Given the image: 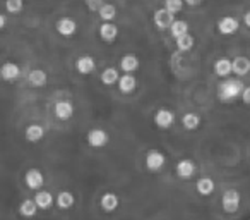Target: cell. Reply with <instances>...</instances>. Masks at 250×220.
I'll return each instance as SVG.
<instances>
[{"mask_svg":"<svg viewBox=\"0 0 250 220\" xmlns=\"http://www.w3.org/2000/svg\"><path fill=\"white\" fill-rule=\"evenodd\" d=\"M243 90H245V84L240 79H225L218 86V98L225 103H229L236 98H242Z\"/></svg>","mask_w":250,"mask_h":220,"instance_id":"obj_1","label":"cell"},{"mask_svg":"<svg viewBox=\"0 0 250 220\" xmlns=\"http://www.w3.org/2000/svg\"><path fill=\"white\" fill-rule=\"evenodd\" d=\"M221 206L226 213H235L240 208V193L236 189H228L221 198Z\"/></svg>","mask_w":250,"mask_h":220,"instance_id":"obj_2","label":"cell"},{"mask_svg":"<svg viewBox=\"0 0 250 220\" xmlns=\"http://www.w3.org/2000/svg\"><path fill=\"white\" fill-rule=\"evenodd\" d=\"M167 164V157H165L161 151L158 150H151L146 155V167L151 172H158L163 169V165Z\"/></svg>","mask_w":250,"mask_h":220,"instance_id":"obj_3","label":"cell"},{"mask_svg":"<svg viewBox=\"0 0 250 220\" xmlns=\"http://www.w3.org/2000/svg\"><path fill=\"white\" fill-rule=\"evenodd\" d=\"M108 141H110V136H108V133L104 129H91L89 133H87V143H89V147L93 148H103L108 145Z\"/></svg>","mask_w":250,"mask_h":220,"instance_id":"obj_4","label":"cell"},{"mask_svg":"<svg viewBox=\"0 0 250 220\" xmlns=\"http://www.w3.org/2000/svg\"><path fill=\"white\" fill-rule=\"evenodd\" d=\"M154 124H156L160 129H170L175 124V114L168 108H160L154 116Z\"/></svg>","mask_w":250,"mask_h":220,"instance_id":"obj_5","label":"cell"},{"mask_svg":"<svg viewBox=\"0 0 250 220\" xmlns=\"http://www.w3.org/2000/svg\"><path fill=\"white\" fill-rule=\"evenodd\" d=\"M175 23V14L170 12L168 9H158L154 12V24L160 29H170V26Z\"/></svg>","mask_w":250,"mask_h":220,"instance_id":"obj_6","label":"cell"},{"mask_svg":"<svg viewBox=\"0 0 250 220\" xmlns=\"http://www.w3.org/2000/svg\"><path fill=\"white\" fill-rule=\"evenodd\" d=\"M240 28V23L233 16H225L218 21V31L221 35H235Z\"/></svg>","mask_w":250,"mask_h":220,"instance_id":"obj_7","label":"cell"},{"mask_svg":"<svg viewBox=\"0 0 250 220\" xmlns=\"http://www.w3.org/2000/svg\"><path fill=\"white\" fill-rule=\"evenodd\" d=\"M53 112H55L57 119L69 121L70 117L74 116V105L67 100H60V101H57L55 107H53Z\"/></svg>","mask_w":250,"mask_h":220,"instance_id":"obj_8","label":"cell"},{"mask_svg":"<svg viewBox=\"0 0 250 220\" xmlns=\"http://www.w3.org/2000/svg\"><path fill=\"white\" fill-rule=\"evenodd\" d=\"M24 181L29 189H42V186L45 184V177L38 169H29L24 175Z\"/></svg>","mask_w":250,"mask_h":220,"instance_id":"obj_9","label":"cell"},{"mask_svg":"<svg viewBox=\"0 0 250 220\" xmlns=\"http://www.w3.org/2000/svg\"><path fill=\"white\" fill-rule=\"evenodd\" d=\"M100 36L103 42L113 43L118 36V28L111 21H104L103 24L100 26Z\"/></svg>","mask_w":250,"mask_h":220,"instance_id":"obj_10","label":"cell"},{"mask_svg":"<svg viewBox=\"0 0 250 220\" xmlns=\"http://www.w3.org/2000/svg\"><path fill=\"white\" fill-rule=\"evenodd\" d=\"M177 175L180 179H190V177H194V174H195V164L192 160H188V158H184V160H180L178 162V165H177Z\"/></svg>","mask_w":250,"mask_h":220,"instance_id":"obj_11","label":"cell"},{"mask_svg":"<svg viewBox=\"0 0 250 220\" xmlns=\"http://www.w3.org/2000/svg\"><path fill=\"white\" fill-rule=\"evenodd\" d=\"M137 88V79L132 76V73H125L124 76H120L118 79V90L124 95H129L132 91H136Z\"/></svg>","mask_w":250,"mask_h":220,"instance_id":"obj_12","label":"cell"},{"mask_svg":"<svg viewBox=\"0 0 250 220\" xmlns=\"http://www.w3.org/2000/svg\"><path fill=\"white\" fill-rule=\"evenodd\" d=\"M76 69L79 74L86 76V74H91L94 69H96V62L91 55H81L79 59L76 60Z\"/></svg>","mask_w":250,"mask_h":220,"instance_id":"obj_13","label":"cell"},{"mask_svg":"<svg viewBox=\"0 0 250 220\" xmlns=\"http://www.w3.org/2000/svg\"><path fill=\"white\" fill-rule=\"evenodd\" d=\"M57 31L62 36H72L77 31V23L72 18H62L57 21Z\"/></svg>","mask_w":250,"mask_h":220,"instance_id":"obj_14","label":"cell"},{"mask_svg":"<svg viewBox=\"0 0 250 220\" xmlns=\"http://www.w3.org/2000/svg\"><path fill=\"white\" fill-rule=\"evenodd\" d=\"M118 203H120V199H118V196L115 195V193H104V195L101 196L100 205H101V208H103V212L111 213L118 208Z\"/></svg>","mask_w":250,"mask_h":220,"instance_id":"obj_15","label":"cell"},{"mask_svg":"<svg viewBox=\"0 0 250 220\" xmlns=\"http://www.w3.org/2000/svg\"><path fill=\"white\" fill-rule=\"evenodd\" d=\"M139 66H141L139 59H137V55H134V53H127V55H124L120 60V69L124 71V73H136V71L139 69Z\"/></svg>","mask_w":250,"mask_h":220,"instance_id":"obj_16","label":"cell"},{"mask_svg":"<svg viewBox=\"0 0 250 220\" xmlns=\"http://www.w3.org/2000/svg\"><path fill=\"white\" fill-rule=\"evenodd\" d=\"M233 73L236 74V76H247V74L250 73V59H247V57L243 55H238L233 59Z\"/></svg>","mask_w":250,"mask_h":220,"instance_id":"obj_17","label":"cell"},{"mask_svg":"<svg viewBox=\"0 0 250 220\" xmlns=\"http://www.w3.org/2000/svg\"><path fill=\"white\" fill-rule=\"evenodd\" d=\"M0 74H2V79L5 81H16L21 74V69H19L18 64L14 62H5L0 69Z\"/></svg>","mask_w":250,"mask_h":220,"instance_id":"obj_18","label":"cell"},{"mask_svg":"<svg viewBox=\"0 0 250 220\" xmlns=\"http://www.w3.org/2000/svg\"><path fill=\"white\" fill-rule=\"evenodd\" d=\"M214 73L219 77H228L233 73V62L229 59H218L214 62Z\"/></svg>","mask_w":250,"mask_h":220,"instance_id":"obj_19","label":"cell"},{"mask_svg":"<svg viewBox=\"0 0 250 220\" xmlns=\"http://www.w3.org/2000/svg\"><path fill=\"white\" fill-rule=\"evenodd\" d=\"M24 136H26V140L31 141V143H38V141H42L43 136H45V129H43L40 124H31V126L26 127Z\"/></svg>","mask_w":250,"mask_h":220,"instance_id":"obj_20","label":"cell"},{"mask_svg":"<svg viewBox=\"0 0 250 220\" xmlns=\"http://www.w3.org/2000/svg\"><path fill=\"white\" fill-rule=\"evenodd\" d=\"M46 79H48V76H46V73L43 69H33L31 73L28 74V81L31 86L35 88H42L46 84Z\"/></svg>","mask_w":250,"mask_h":220,"instance_id":"obj_21","label":"cell"},{"mask_svg":"<svg viewBox=\"0 0 250 220\" xmlns=\"http://www.w3.org/2000/svg\"><path fill=\"white\" fill-rule=\"evenodd\" d=\"M40 210L38 203L35 201V199H24V201L21 203V206H19V213H21L22 217H26V219H31V217L36 215V212Z\"/></svg>","mask_w":250,"mask_h":220,"instance_id":"obj_22","label":"cell"},{"mask_svg":"<svg viewBox=\"0 0 250 220\" xmlns=\"http://www.w3.org/2000/svg\"><path fill=\"white\" fill-rule=\"evenodd\" d=\"M195 188H197V193H199V195L209 196V195H212V193H214L216 184H214V181H212L211 177H202V179H199V181H197Z\"/></svg>","mask_w":250,"mask_h":220,"instance_id":"obj_23","label":"cell"},{"mask_svg":"<svg viewBox=\"0 0 250 220\" xmlns=\"http://www.w3.org/2000/svg\"><path fill=\"white\" fill-rule=\"evenodd\" d=\"M118 79H120V74H118V69L115 67H108L101 73V83L106 84V86H113V84H118Z\"/></svg>","mask_w":250,"mask_h":220,"instance_id":"obj_24","label":"cell"},{"mask_svg":"<svg viewBox=\"0 0 250 220\" xmlns=\"http://www.w3.org/2000/svg\"><path fill=\"white\" fill-rule=\"evenodd\" d=\"M74 203H76V198H74V195L69 191H62V193H59V196H57V206H59L60 210L72 208Z\"/></svg>","mask_w":250,"mask_h":220,"instance_id":"obj_25","label":"cell"},{"mask_svg":"<svg viewBox=\"0 0 250 220\" xmlns=\"http://www.w3.org/2000/svg\"><path fill=\"white\" fill-rule=\"evenodd\" d=\"M170 35L173 36L175 40L178 38V36H184L188 33V23L187 21H182V19H175V23L170 26Z\"/></svg>","mask_w":250,"mask_h":220,"instance_id":"obj_26","label":"cell"},{"mask_svg":"<svg viewBox=\"0 0 250 220\" xmlns=\"http://www.w3.org/2000/svg\"><path fill=\"white\" fill-rule=\"evenodd\" d=\"M182 124H184V127L187 131H195L199 126H201V117L194 112H188L182 117Z\"/></svg>","mask_w":250,"mask_h":220,"instance_id":"obj_27","label":"cell"},{"mask_svg":"<svg viewBox=\"0 0 250 220\" xmlns=\"http://www.w3.org/2000/svg\"><path fill=\"white\" fill-rule=\"evenodd\" d=\"M35 201L38 203V206L42 210H48L50 206L53 205V196H52V193H48V191H40V193H36Z\"/></svg>","mask_w":250,"mask_h":220,"instance_id":"obj_28","label":"cell"},{"mask_svg":"<svg viewBox=\"0 0 250 220\" xmlns=\"http://www.w3.org/2000/svg\"><path fill=\"white\" fill-rule=\"evenodd\" d=\"M98 14H100V18L103 21H113L117 18V7L113 4H103V7L98 11Z\"/></svg>","mask_w":250,"mask_h":220,"instance_id":"obj_29","label":"cell"},{"mask_svg":"<svg viewBox=\"0 0 250 220\" xmlns=\"http://www.w3.org/2000/svg\"><path fill=\"white\" fill-rule=\"evenodd\" d=\"M177 49L180 50V52H188V50H192V47H194V36L192 35H184V36H178L177 38Z\"/></svg>","mask_w":250,"mask_h":220,"instance_id":"obj_30","label":"cell"},{"mask_svg":"<svg viewBox=\"0 0 250 220\" xmlns=\"http://www.w3.org/2000/svg\"><path fill=\"white\" fill-rule=\"evenodd\" d=\"M24 9V2L22 0H5V11L9 14H19Z\"/></svg>","mask_w":250,"mask_h":220,"instance_id":"obj_31","label":"cell"},{"mask_svg":"<svg viewBox=\"0 0 250 220\" xmlns=\"http://www.w3.org/2000/svg\"><path fill=\"white\" fill-rule=\"evenodd\" d=\"M184 4H185V0H165V9H168L170 12L177 14V12H180L182 9H184Z\"/></svg>","mask_w":250,"mask_h":220,"instance_id":"obj_32","label":"cell"},{"mask_svg":"<svg viewBox=\"0 0 250 220\" xmlns=\"http://www.w3.org/2000/svg\"><path fill=\"white\" fill-rule=\"evenodd\" d=\"M103 0H86V5H87V9L89 11H93V12H98L101 7H103Z\"/></svg>","mask_w":250,"mask_h":220,"instance_id":"obj_33","label":"cell"},{"mask_svg":"<svg viewBox=\"0 0 250 220\" xmlns=\"http://www.w3.org/2000/svg\"><path fill=\"white\" fill-rule=\"evenodd\" d=\"M242 101L245 105H250V86H245V90H243L242 93Z\"/></svg>","mask_w":250,"mask_h":220,"instance_id":"obj_34","label":"cell"},{"mask_svg":"<svg viewBox=\"0 0 250 220\" xmlns=\"http://www.w3.org/2000/svg\"><path fill=\"white\" fill-rule=\"evenodd\" d=\"M185 4L190 5V7H197V5L202 4V0H185Z\"/></svg>","mask_w":250,"mask_h":220,"instance_id":"obj_35","label":"cell"},{"mask_svg":"<svg viewBox=\"0 0 250 220\" xmlns=\"http://www.w3.org/2000/svg\"><path fill=\"white\" fill-rule=\"evenodd\" d=\"M243 23L247 24V28H250V11H247L245 14H243Z\"/></svg>","mask_w":250,"mask_h":220,"instance_id":"obj_36","label":"cell"},{"mask_svg":"<svg viewBox=\"0 0 250 220\" xmlns=\"http://www.w3.org/2000/svg\"><path fill=\"white\" fill-rule=\"evenodd\" d=\"M0 28H5V16H0Z\"/></svg>","mask_w":250,"mask_h":220,"instance_id":"obj_37","label":"cell"}]
</instances>
